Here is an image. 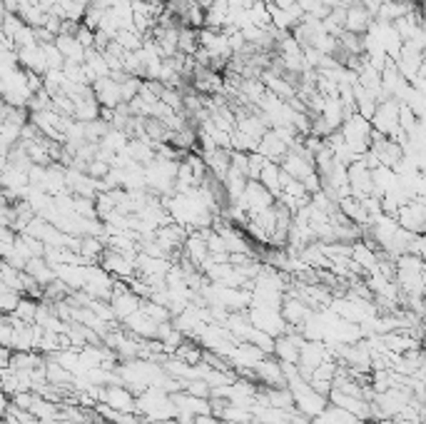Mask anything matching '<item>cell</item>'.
<instances>
[{
	"mask_svg": "<svg viewBox=\"0 0 426 424\" xmlns=\"http://www.w3.org/2000/svg\"><path fill=\"white\" fill-rule=\"evenodd\" d=\"M349 190H352V197H372L376 195L374 192V177H372V168L364 163V157L354 160L349 165Z\"/></svg>",
	"mask_w": 426,
	"mask_h": 424,
	"instance_id": "obj_1",
	"label": "cell"
},
{
	"mask_svg": "<svg viewBox=\"0 0 426 424\" xmlns=\"http://www.w3.org/2000/svg\"><path fill=\"white\" fill-rule=\"evenodd\" d=\"M269 160L262 155V152H249V170H247V177L249 180H259V175H262L264 165H267Z\"/></svg>",
	"mask_w": 426,
	"mask_h": 424,
	"instance_id": "obj_9",
	"label": "cell"
},
{
	"mask_svg": "<svg viewBox=\"0 0 426 424\" xmlns=\"http://www.w3.org/2000/svg\"><path fill=\"white\" fill-rule=\"evenodd\" d=\"M100 402L112 410L120 412H135L138 414V397L130 387H120V385H107L100 390Z\"/></svg>",
	"mask_w": 426,
	"mask_h": 424,
	"instance_id": "obj_2",
	"label": "cell"
},
{
	"mask_svg": "<svg viewBox=\"0 0 426 424\" xmlns=\"http://www.w3.org/2000/svg\"><path fill=\"white\" fill-rule=\"evenodd\" d=\"M399 108H401V103L394 98L379 103V110H376V115H374V120H372L374 130L387 137H394V132L399 130Z\"/></svg>",
	"mask_w": 426,
	"mask_h": 424,
	"instance_id": "obj_3",
	"label": "cell"
},
{
	"mask_svg": "<svg viewBox=\"0 0 426 424\" xmlns=\"http://www.w3.org/2000/svg\"><path fill=\"white\" fill-rule=\"evenodd\" d=\"M282 317L287 320L289 327H302L304 322L312 317V312H309L307 302L297 300V297H289V300L282 302Z\"/></svg>",
	"mask_w": 426,
	"mask_h": 424,
	"instance_id": "obj_8",
	"label": "cell"
},
{
	"mask_svg": "<svg viewBox=\"0 0 426 424\" xmlns=\"http://www.w3.org/2000/svg\"><path fill=\"white\" fill-rule=\"evenodd\" d=\"M372 23H374V13L369 8L361 6V3H354V6L347 8V26H344V30L356 35H367Z\"/></svg>",
	"mask_w": 426,
	"mask_h": 424,
	"instance_id": "obj_6",
	"label": "cell"
},
{
	"mask_svg": "<svg viewBox=\"0 0 426 424\" xmlns=\"http://www.w3.org/2000/svg\"><path fill=\"white\" fill-rule=\"evenodd\" d=\"M257 152H262V155L267 157V160H272V163H282L284 157H287V152H289V145L284 143L282 137L277 135L275 130H269L267 135L262 137V143H259Z\"/></svg>",
	"mask_w": 426,
	"mask_h": 424,
	"instance_id": "obj_7",
	"label": "cell"
},
{
	"mask_svg": "<svg viewBox=\"0 0 426 424\" xmlns=\"http://www.w3.org/2000/svg\"><path fill=\"white\" fill-rule=\"evenodd\" d=\"M419 3H421V6H426V0H419Z\"/></svg>",
	"mask_w": 426,
	"mask_h": 424,
	"instance_id": "obj_11",
	"label": "cell"
},
{
	"mask_svg": "<svg viewBox=\"0 0 426 424\" xmlns=\"http://www.w3.org/2000/svg\"><path fill=\"white\" fill-rule=\"evenodd\" d=\"M92 90H95V98H98V103L103 105V108L115 110V108L123 105V85H120L118 80L100 78L92 83Z\"/></svg>",
	"mask_w": 426,
	"mask_h": 424,
	"instance_id": "obj_5",
	"label": "cell"
},
{
	"mask_svg": "<svg viewBox=\"0 0 426 424\" xmlns=\"http://www.w3.org/2000/svg\"><path fill=\"white\" fill-rule=\"evenodd\" d=\"M307 339L302 334H282V337L275 339V357L282 362V365H299V352H302V345Z\"/></svg>",
	"mask_w": 426,
	"mask_h": 424,
	"instance_id": "obj_4",
	"label": "cell"
},
{
	"mask_svg": "<svg viewBox=\"0 0 426 424\" xmlns=\"http://www.w3.org/2000/svg\"><path fill=\"white\" fill-rule=\"evenodd\" d=\"M195 3H200V6H202L204 10H207V8H210L212 3H215V0H195Z\"/></svg>",
	"mask_w": 426,
	"mask_h": 424,
	"instance_id": "obj_10",
	"label": "cell"
}]
</instances>
